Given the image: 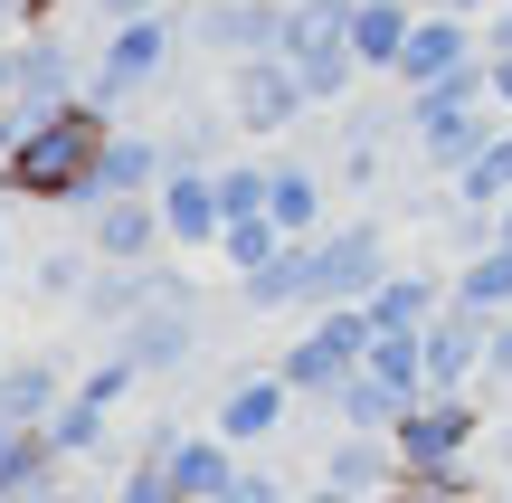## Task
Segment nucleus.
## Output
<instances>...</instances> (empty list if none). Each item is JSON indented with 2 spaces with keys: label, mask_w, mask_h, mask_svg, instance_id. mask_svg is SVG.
<instances>
[{
  "label": "nucleus",
  "mask_w": 512,
  "mask_h": 503,
  "mask_svg": "<svg viewBox=\"0 0 512 503\" xmlns=\"http://www.w3.org/2000/svg\"><path fill=\"white\" fill-rule=\"evenodd\" d=\"M285 228H275V219H228V238H219V257H228V276H256V266H275V257H285Z\"/></svg>",
  "instance_id": "obj_29"
},
{
  "label": "nucleus",
  "mask_w": 512,
  "mask_h": 503,
  "mask_svg": "<svg viewBox=\"0 0 512 503\" xmlns=\"http://www.w3.org/2000/svg\"><path fill=\"white\" fill-rule=\"evenodd\" d=\"M114 352H133V371H143V380H171L190 352H200V333H190V304H152V314L133 323Z\"/></svg>",
  "instance_id": "obj_19"
},
{
  "label": "nucleus",
  "mask_w": 512,
  "mask_h": 503,
  "mask_svg": "<svg viewBox=\"0 0 512 503\" xmlns=\"http://www.w3.org/2000/svg\"><path fill=\"white\" fill-rule=\"evenodd\" d=\"M370 371H380L389 390L427 399V342H418V333H380V342H370Z\"/></svg>",
  "instance_id": "obj_30"
},
{
  "label": "nucleus",
  "mask_w": 512,
  "mask_h": 503,
  "mask_svg": "<svg viewBox=\"0 0 512 503\" xmlns=\"http://www.w3.org/2000/svg\"><path fill=\"white\" fill-rule=\"evenodd\" d=\"M484 67H494V105L512 114V48H503V57H484Z\"/></svg>",
  "instance_id": "obj_37"
},
{
  "label": "nucleus",
  "mask_w": 512,
  "mask_h": 503,
  "mask_svg": "<svg viewBox=\"0 0 512 503\" xmlns=\"http://www.w3.org/2000/svg\"><path fill=\"white\" fill-rule=\"evenodd\" d=\"M57 503H95V494H86V485H67V494H57Z\"/></svg>",
  "instance_id": "obj_42"
},
{
  "label": "nucleus",
  "mask_w": 512,
  "mask_h": 503,
  "mask_svg": "<svg viewBox=\"0 0 512 503\" xmlns=\"http://www.w3.org/2000/svg\"><path fill=\"white\" fill-rule=\"evenodd\" d=\"M484 447H494V456H503V475H512V428H503V437H484Z\"/></svg>",
  "instance_id": "obj_40"
},
{
  "label": "nucleus",
  "mask_w": 512,
  "mask_h": 503,
  "mask_svg": "<svg viewBox=\"0 0 512 503\" xmlns=\"http://www.w3.org/2000/svg\"><path fill=\"white\" fill-rule=\"evenodd\" d=\"M446 304H456V295H446V276H418V266H399V276L370 295V323H380V333H427Z\"/></svg>",
  "instance_id": "obj_21"
},
{
  "label": "nucleus",
  "mask_w": 512,
  "mask_h": 503,
  "mask_svg": "<svg viewBox=\"0 0 512 503\" xmlns=\"http://www.w3.org/2000/svg\"><path fill=\"white\" fill-rule=\"evenodd\" d=\"M171 48H181V19L171 10H152V19H114L105 29V48H95V67H86V95L95 105H133V95H152L171 76Z\"/></svg>",
  "instance_id": "obj_4"
},
{
  "label": "nucleus",
  "mask_w": 512,
  "mask_h": 503,
  "mask_svg": "<svg viewBox=\"0 0 512 503\" xmlns=\"http://www.w3.org/2000/svg\"><path fill=\"white\" fill-rule=\"evenodd\" d=\"M503 314H465V304H446L437 323H427V390H484V342H494Z\"/></svg>",
  "instance_id": "obj_11"
},
{
  "label": "nucleus",
  "mask_w": 512,
  "mask_h": 503,
  "mask_svg": "<svg viewBox=\"0 0 512 503\" xmlns=\"http://www.w3.org/2000/svg\"><path fill=\"white\" fill-rule=\"evenodd\" d=\"M437 10H456V19H475V10H503V0H437Z\"/></svg>",
  "instance_id": "obj_39"
},
{
  "label": "nucleus",
  "mask_w": 512,
  "mask_h": 503,
  "mask_svg": "<svg viewBox=\"0 0 512 503\" xmlns=\"http://www.w3.org/2000/svg\"><path fill=\"white\" fill-rule=\"evenodd\" d=\"M294 503H351V494H332V485H294Z\"/></svg>",
  "instance_id": "obj_38"
},
{
  "label": "nucleus",
  "mask_w": 512,
  "mask_h": 503,
  "mask_svg": "<svg viewBox=\"0 0 512 503\" xmlns=\"http://www.w3.org/2000/svg\"><path fill=\"white\" fill-rule=\"evenodd\" d=\"M86 247H95V266H152L171 247V219H162V190L152 200H105L86 219Z\"/></svg>",
  "instance_id": "obj_13"
},
{
  "label": "nucleus",
  "mask_w": 512,
  "mask_h": 503,
  "mask_svg": "<svg viewBox=\"0 0 512 503\" xmlns=\"http://www.w3.org/2000/svg\"><path fill=\"white\" fill-rule=\"evenodd\" d=\"M503 503H512V475H503Z\"/></svg>",
  "instance_id": "obj_46"
},
{
  "label": "nucleus",
  "mask_w": 512,
  "mask_h": 503,
  "mask_svg": "<svg viewBox=\"0 0 512 503\" xmlns=\"http://www.w3.org/2000/svg\"><path fill=\"white\" fill-rule=\"evenodd\" d=\"M105 143H114V114L95 105V95H76V105H57V114H38V124H19L10 162H0V200H48V209H76V190L95 181Z\"/></svg>",
  "instance_id": "obj_1"
},
{
  "label": "nucleus",
  "mask_w": 512,
  "mask_h": 503,
  "mask_svg": "<svg viewBox=\"0 0 512 503\" xmlns=\"http://www.w3.org/2000/svg\"><path fill=\"white\" fill-rule=\"evenodd\" d=\"M0 503H10V494H0Z\"/></svg>",
  "instance_id": "obj_48"
},
{
  "label": "nucleus",
  "mask_w": 512,
  "mask_h": 503,
  "mask_svg": "<svg viewBox=\"0 0 512 503\" xmlns=\"http://www.w3.org/2000/svg\"><path fill=\"white\" fill-rule=\"evenodd\" d=\"M285 10H323V0H285Z\"/></svg>",
  "instance_id": "obj_45"
},
{
  "label": "nucleus",
  "mask_w": 512,
  "mask_h": 503,
  "mask_svg": "<svg viewBox=\"0 0 512 503\" xmlns=\"http://www.w3.org/2000/svg\"><path fill=\"white\" fill-rule=\"evenodd\" d=\"M370 342H380L370 304H332V314H313L304 333L285 342V361H275V371L294 380V399H313V409H323V399H332V390H342V380L370 361Z\"/></svg>",
  "instance_id": "obj_3"
},
{
  "label": "nucleus",
  "mask_w": 512,
  "mask_h": 503,
  "mask_svg": "<svg viewBox=\"0 0 512 503\" xmlns=\"http://www.w3.org/2000/svg\"><path fill=\"white\" fill-rule=\"evenodd\" d=\"M152 304H190V276H181V266H162V257H152V266H95V285L76 295V314H86L95 333L124 342Z\"/></svg>",
  "instance_id": "obj_8"
},
{
  "label": "nucleus",
  "mask_w": 512,
  "mask_h": 503,
  "mask_svg": "<svg viewBox=\"0 0 512 503\" xmlns=\"http://www.w3.org/2000/svg\"><path fill=\"white\" fill-rule=\"evenodd\" d=\"M494 228H503V247H512V200H503V209H494Z\"/></svg>",
  "instance_id": "obj_41"
},
{
  "label": "nucleus",
  "mask_w": 512,
  "mask_h": 503,
  "mask_svg": "<svg viewBox=\"0 0 512 503\" xmlns=\"http://www.w3.org/2000/svg\"><path fill=\"white\" fill-rule=\"evenodd\" d=\"M76 95H86V67H76L67 57V38L57 29H29L19 38V124H38V114H57V105H76Z\"/></svg>",
  "instance_id": "obj_14"
},
{
  "label": "nucleus",
  "mask_w": 512,
  "mask_h": 503,
  "mask_svg": "<svg viewBox=\"0 0 512 503\" xmlns=\"http://www.w3.org/2000/svg\"><path fill=\"white\" fill-rule=\"evenodd\" d=\"M465 67H484V29H475V19H456V10H418V29H408L389 86H399V95H427V86H446V76H465Z\"/></svg>",
  "instance_id": "obj_9"
},
{
  "label": "nucleus",
  "mask_w": 512,
  "mask_h": 503,
  "mask_svg": "<svg viewBox=\"0 0 512 503\" xmlns=\"http://www.w3.org/2000/svg\"><path fill=\"white\" fill-rule=\"evenodd\" d=\"M162 219H171V247H219V238H228L219 171H200V162H171V181H162Z\"/></svg>",
  "instance_id": "obj_15"
},
{
  "label": "nucleus",
  "mask_w": 512,
  "mask_h": 503,
  "mask_svg": "<svg viewBox=\"0 0 512 503\" xmlns=\"http://www.w3.org/2000/svg\"><path fill=\"white\" fill-rule=\"evenodd\" d=\"M446 295L465 304V314H512V247H475V257H456V276H446Z\"/></svg>",
  "instance_id": "obj_25"
},
{
  "label": "nucleus",
  "mask_w": 512,
  "mask_h": 503,
  "mask_svg": "<svg viewBox=\"0 0 512 503\" xmlns=\"http://www.w3.org/2000/svg\"><path fill=\"white\" fill-rule=\"evenodd\" d=\"M19 105V38H0V114Z\"/></svg>",
  "instance_id": "obj_34"
},
{
  "label": "nucleus",
  "mask_w": 512,
  "mask_h": 503,
  "mask_svg": "<svg viewBox=\"0 0 512 503\" xmlns=\"http://www.w3.org/2000/svg\"><path fill=\"white\" fill-rule=\"evenodd\" d=\"M133 380H143L133 352H105L95 371H76V390L57 399V418H48V437H57L67 466H95V456H105V428H114V409L133 399Z\"/></svg>",
  "instance_id": "obj_5"
},
{
  "label": "nucleus",
  "mask_w": 512,
  "mask_h": 503,
  "mask_svg": "<svg viewBox=\"0 0 512 503\" xmlns=\"http://www.w3.org/2000/svg\"><path fill=\"white\" fill-rule=\"evenodd\" d=\"M0 276H10V228H0Z\"/></svg>",
  "instance_id": "obj_43"
},
{
  "label": "nucleus",
  "mask_w": 512,
  "mask_h": 503,
  "mask_svg": "<svg viewBox=\"0 0 512 503\" xmlns=\"http://www.w3.org/2000/svg\"><path fill=\"white\" fill-rule=\"evenodd\" d=\"M465 503H503V485H494V494H465Z\"/></svg>",
  "instance_id": "obj_44"
},
{
  "label": "nucleus",
  "mask_w": 512,
  "mask_h": 503,
  "mask_svg": "<svg viewBox=\"0 0 512 503\" xmlns=\"http://www.w3.org/2000/svg\"><path fill=\"white\" fill-rule=\"evenodd\" d=\"M294 409H304V399H294V380H285V371H247V380H228V399H219V418H209V428H219L238 456H256Z\"/></svg>",
  "instance_id": "obj_10"
},
{
  "label": "nucleus",
  "mask_w": 512,
  "mask_h": 503,
  "mask_svg": "<svg viewBox=\"0 0 512 503\" xmlns=\"http://www.w3.org/2000/svg\"><path fill=\"white\" fill-rule=\"evenodd\" d=\"M484 409H494L484 390H427L418 409L389 428L399 475H475V447L494 437V428H484Z\"/></svg>",
  "instance_id": "obj_2"
},
{
  "label": "nucleus",
  "mask_w": 512,
  "mask_h": 503,
  "mask_svg": "<svg viewBox=\"0 0 512 503\" xmlns=\"http://www.w3.org/2000/svg\"><path fill=\"white\" fill-rule=\"evenodd\" d=\"M0 494L10 503H57L67 494V456L48 428H0Z\"/></svg>",
  "instance_id": "obj_16"
},
{
  "label": "nucleus",
  "mask_w": 512,
  "mask_h": 503,
  "mask_svg": "<svg viewBox=\"0 0 512 503\" xmlns=\"http://www.w3.org/2000/svg\"><path fill=\"white\" fill-rule=\"evenodd\" d=\"M408 29H418V0H351V48H361V67H370V76L399 67Z\"/></svg>",
  "instance_id": "obj_22"
},
{
  "label": "nucleus",
  "mask_w": 512,
  "mask_h": 503,
  "mask_svg": "<svg viewBox=\"0 0 512 503\" xmlns=\"http://www.w3.org/2000/svg\"><path fill=\"white\" fill-rule=\"evenodd\" d=\"M285 0H219V10H200L190 19V38H200V48H219L228 67H238V57H285Z\"/></svg>",
  "instance_id": "obj_12"
},
{
  "label": "nucleus",
  "mask_w": 512,
  "mask_h": 503,
  "mask_svg": "<svg viewBox=\"0 0 512 503\" xmlns=\"http://www.w3.org/2000/svg\"><path fill=\"white\" fill-rule=\"evenodd\" d=\"M152 10H171V0H95V19H105V29H114V19H152Z\"/></svg>",
  "instance_id": "obj_35"
},
{
  "label": "nucleus",
  "mask_w": 512,
  "mask_h": 503,
  "mask_svg": "<svg viewBox=\"0 0 512 503\" xmlns=\"http://www.w3.org/2000/svg\"><path fill=\"white\" fill-rule=\"evenodd\" d=\"M503 48H512V0H503L494 19H484V57H503Z\"/></svg>",
  "instance_id": "obj_36"
},
{
  "label": "nucleus",
  "mask_w": 512,
  "mask_h": 503,
  "mask_svg": "<svg viewBox=\"0 0 512 503\" xmlns=\"http://www.w3.org/2000/svg\"><path fill=\"white\" fill-rule=\"evenodd\" d=\"M446 190H456V209H503V200H512V114H503L494 143H484V162H475V171H456Z\"/></svg>",
  "instance_id": "obj_27"
},
{
  "label": "nucleus",
  "mask_w": 512,
  "mask_h": 503,
  "mask_svg": "<svg viewBox=\"0 0 512 503\" xmlns=\"http://www.w3.org/2000/svg\"><path fill=\"white\" fill-rule=\"evenodd\" d=\"M0 371H10V352H0Z\"/></svg>",
  "instance_id": "obj_47"
},
{
  "label": "nucleus",
  "mask_w": 512,
  "mask_h": 503,
  "mask_svg": "<svg viewBox=\"0 0 512 503\" xmlns=\"http://www.w3.org/2000/svg\"><path fill=\"white\" fill-rule=\"evenodd\" d=\"M313 485H332V494H351V503H370V494H389L399 485V447L389 437H332L323 447V466H313Z\"/></svg>",
  "instance_id": "obj_17"
},
{
  "label": "nucleus",
  "mask_w": 512,
  "mask_h": 503,
  "mask_svg": "<svg viewBox=\"0 0 512 503\" xmlns=\"http://www.w3.org/2000/svg\"><path fill=\"white\" fill-rule=\"evenodd\" d=\"M219 503H294V485L266 466V456H238V475L219 485Z\"/></svg>",
  "instance_id": "obj_32"
},
{
  "label": "nucleus",
  "mask_w": 512,
  "mask_h": 503,
  "mask_svg": "<svg viewBox=\"0 0 512 503\" xmlns=\"http://www.w3.org/2000/svg\"><path fill=\"white\" fill-rule=\"evenodd\" d=\"M313 114L304 76L285 67V57H238L228 67V133H247V143H275V133H294Z\"/></svg>",
  "instance_id": "obj_6"
},
{
  "label": "nucleus",
  "mask_w": 512,
  "mask_h": 503,
  "mask_svg": "<svg viewBox=\"0 0 512 503\" xmlns=\"http://www.w3.org/2000/svg\"><path fill=\"white\" fill-rule=\"evenodd\" d=\"M494 390H512V314L494 323V342H484V399Z\"/></svg>",
  "instance_id": "obj_33"
},
{
  "label": "nucleus",
  "mask_w": 512,
  "mask_h": 503,
  "mask_svg": "<svg viewBox=\"0 0 512 503\" xmlns=\"http://www.w3.org/2000/svg\"><path fill=\"white\" fill-rule=\"evenodd\" d=\"M323 409H332V428H351V437H389V428H399L408 409H418V399H408V390H389V380H380V371L361 361V371H351L342 390L323 399Z\"/></svg>",
  "instance_id": "obj_20"
},
{
  "label": "nucleus",
  "mask_w": 512,
  "mask_h": 503,
  "mask_svg": "<svg viewBox=\"0 0 512 503\" xmlns=\"http://www.w3.org/2000/svg\"><path fill=\"white\" fill-rule=\"evenodd\" d=\"M389 276H399V266H389L380 228L351 219V228H323V238H313V314H332V304H370Z\"/></svg>",
  "instance_id": "obj_7"
},
{
  "label": "nucleus",
  "mask_w": 512,
  "mask_h": 503,
  "mask_svg": "<svg viewBox=\"0 0 512 503\" xmlns=\"http://www.w3.org/2000/svg\"><path fill=\"white\" fill-rule=\"evenodd\" d=\"M67 390H76V380L57 371L48 352H29V361L10 352V371H0V428H48V418H57V399H67Z\"/></svg>",
  "instance_id": "obj_18"
},
{
  "label": "nucleus",
  "mask_w": 512,
  "mask_h": 503,
  "mask_svg": "<svg viewBox=\"0 0 512 503\" xmlns=\"http://www.w3.org/2000/svg\"><path fill=\"white\" fill-rule=\"evenodd\" d=\"M171 475H181V494H190V503H219V485L238 475V447H228L219 428H190L181 447H171Z\"/></svg>",
  "instance_id": "obj_26"
},
{
  "label": "nucleus",
  "mask_w": 512,
  "mask_h": 503,
  "mask_svg": "<svg viewBox=\"0 0 512 503\" xmlns=\"http://www.w3.org/2000/svg\"><path fill=\"white\" fill-rule=\"evenodd\" d=\"M266 190H275V162H219V209L228 219H266Z\"/></svg>",
  "instance_id": "obj_31"
},
{
  "label": "nucleus",
  "mask_w": 512,
  "mask_h": 503,
  "mask_svg": "<svg viewBox=\"0 0 512 503\" xmlns=\"http://www.w3.org/2000/svg\"><path fill=\"white\" fill-rule=\"evenodd\" d=\"M114 503H190L171 475V447H133V466L114 475Z\"/></svg>",
  "instance_id": "obj_28"
},
{
  "label": "nucleus",
  "mask_w": 512,
  "mask_h": 503,
  "mask_svg": "<svg viewBox=\"0 0 512 503\" xmlns=\"http://www.w3.org/2000/svg\"><path fill=\"white\" fill-rule=\"evenodd\" d=\"M238 285H247L256 314H313V238H294L275 266H256V276H238Z\"/></svg>",
  "instance_id": "obj_24"
},
{
  "label": "nucleus",
  "mask_w": 512,
  "mask_h": 503,
  "mask_svg": "<svg viewBox=\"0 0 512 503\" xmlns=\"http://www.w3.org/2000/svg\"><path fill=\"white\" fill-rule=\"evenodd\" d=\"M323 209H332L323 171H313V162H275V190H266V219L285 228V238H323Z\"/></svg>",
  "instance_id": "obj_23"
}]
</instances>
